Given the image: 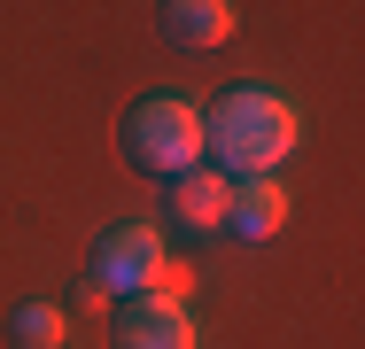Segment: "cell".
I'll list each match as a JSON object with an SVG mask.
<instances>
[{"label":"cell","instance_id":"obj_2","mask_svg":"<svg viewBox=\"0 0 365 349\" xmlns=\"http://www.w3.org/2000/svg\"><path fill=\"white\" fill-rule=\"evenodd\" d=\"M125 155H133L140 171H155V179L195 171V163H202V109H195L187 93H148V101H133Z\"/></svg>","mask_w":365,"mask_h":349},{"label":"cell","instance_id":"obj_7","mask_svg":"<svg viewBox=\"0 0 365 349\" xmlns=\"http://www.w3.org/2000/svg\"><path fill=\"white\" fill-rule=\"evenodd\" d=\"M163 39L202 55V47H225L233 39V0H163Z\"/></svg>","mask_w":365,"mask_h":349},{"label":"cell","instance_id":"obj_5","mask_svg":"<svg viewBox=\"0 0 365 349\" xmlns=\"http://www.w3.org/2000/svg\"><path fill=\"white\" fill-rule=\"evenodd\" d=\"M225 194H233V179L210 171V163L163 179V209H171V225H187V233H218L225 225Z\"/></svg>","mask_w":365,"mask_h":349},{"label":"cell","instance_id":"obj_6","mask_svg":"<svg viewBox=\"0 0 365 349\" xmlns=\"http://www.w3.org/2000/svg\"><path fill=\"white\" fill-rule=\"evenodd\" d=\"M280 225H288V194H280V179H233L218 233H233V241H272Z\"/></svg>","mask_w":365,"mask_h":349},{"label":"cell","instance_id":"obj_1","mask_svg":"<svg viewBox=\"0 0 365 349\" xmlns=\"http://www.w3.org/2000/svg\"><path fill=\"white\" fill-rule=\"evenodd\" d=\"M295 140H303V117L272 85H233L202 109V155L225 179H272V163H288Z\"/></svg>","mask_w":365,"mask_h":349},{"label":"cell","instance_id":"obj_3","mask_svg":"<svg viewBox=\"0 0 365 349\" xmlns=\"http://www.w3.org/2000/svg\"><path fill=\"white\" fill-rule=\"evenodd\" d=\"M155 272H163V233H155L148 217H117V225L93 241V287H101V295H140Z\"/></svg>","mask_w":365,"mask_h":349},{"label":"cell","instance_id":"obj_8","mask_svg":"<svg viewBox=\"0 0 365 349\" xmlns=\"http://www.w3.org/2000/svg\"><path fill=\"white\" fill-rule=\"evenodd\" d=\"M8 334H16V349H63V311L47 303V295H31V303H16L8 311Z\"/></svg>","mask_w":365,"mask_h":349},{"label":"cell","instance_id":"obj_4","mask_svg":"<svg viewBox=\"0 0 365 349\" xmlns=\"http://www.w3.org/2000/svg\"><path fill=\"white\" fill-rule=\"evenodd\" d=\"M117 349H202L187 303H163V295H125L117 311Z\"/></svg>","mask_w":365,"mask_h":349}]
</instances>
